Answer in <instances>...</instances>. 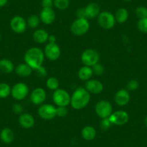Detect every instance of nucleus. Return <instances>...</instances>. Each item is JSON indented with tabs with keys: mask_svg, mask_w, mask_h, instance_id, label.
Segmentation results:
<instances>
[{
	"mask_svg": "<svg viewBox=\"0 0 147 147\" xmlns=\"http://www.w3.org/2000/svg\"><path fill=\"white\" fill-rule=\"evenodd\" d=\"M46 87L51 90H58L59 88V82L56 77H51L46 80Z\"/></svg>",
	"mask_w": 147,
	"mask_h": 147,
	"instance_id": "cd10ccee",
	"label": "nucleus"
},
{
	"mask_svg": "<svg viewBox=\"0 0 147 147\" xmlns=\"http://www.w3.org/2000/svg\"><path fill=\"white\" fill-rule=\"evenodd\" d=\"M139 87V83L136 80H131L128 82L126 84V90L128 91H135L138 90Z\"/></svg>",
	"mask_w": 147,
	"mask_h": 147,
	"instance_id": "2f4dec72",
	"label": "nucleus"
},
{
	"mask_svg": "<svg viewBox=\"0 0 147 147\" xmlns=\"http://www.w3.org/2000/svg\"><path fill=\"white\" fill-rule=\"evenodd\" d=\"M92 69L93 74H95L97 76H101L102 75L103 73H104V66L100 63H96L95 65L92 67Z\"/></svg>",
	"mask_w": 147,
	"mask_h": 147,
	"instance_id": "473e14b6",
	"label": "nucleus"
},
{
	"mask_svg": "<svg viewBox=\"0 0 147 147\" xmlns=\"http://www.w3.org/2000/svg\"><path fill=\"white\" fill-rule=\"evenodd\" d=\"M137 28L140 32L147 33V18L138 20L137 22Z\"/></svg>",
	"mask_w": 147,
	"mask_h": 147,
	"instance_id": "c756f323",
	"label": "nucleus"
},
{
	"mask_svg": "<svg viewBox=\"0 0 147 147\" xmlns=\"http://www.w3.org/2000/svg\"><path fill=\"white\" fill-rule=\"evenodd\" d=\"M43 52H44L45 56L49 60L52 61L58 60L60 57L61 53L60 47L56 43H49L48 44H46L44 48V50H43Z\"/></svg>",
	"mask_w": 147,
	"mask_h": 147,
	"instance_id": "9b49d317",
	"label": "nucleus"
},
{
	"mask_svg": "<svg viewBox=\"0 0 147 147\" xmlns=\"http://www.w3.org/2000/svg\"><path fill=\"white\" fill-rule=\"evenodd\" d=\"M41 6L43 8H52L53 7V0H42Z\"/></svg>",
	"mask_w": 147,
	"mask_h": 147,
	"instance_id": "4c0bfd02",
	"label": "nucleus"
},
{
	"mask_svg": "<svg viewBox=\"0 0 147 147\" xmlns=\"http://www.w3.org/2000/svg\"><path fill=\"white\" fill-rule=\"evenodd\" d=\"M29 94V87L25 83L18 82L11 89V95L18 101L24 100Z\"/></svg>",
	"mask_w": 147,
	"mask_h": 147,
	"instance_id": "6e6552de",
	"label": "nucleus"
},
{
	"mask_svg": "<svg viewBox=\"0 0 147 147\" xmlns=\"http://www.w3.org/2000/svg\"><path fill=\"white\" fill-rule=\"evenodd\" d=\"M97 19L98 25L105 30L112 29L116 23L114 15L108 11H102L100 12Z\"/></svg>",
	"mask_w": 147,
	"mask_h": 147,
	"instance_id": "39448f33",
	"label": "nucleus"
},
{
	"mask_svg": "<svg viewBox=\"0 0 147 147\" xmlns=\"http://www.w3.org/2000/svg\"><path fill=\"white\" fill-rule=\"evenodd\" d=\"M144 124H145L146 126L147 127V116L145 117V118H144Z\"/></svg>",
	"mask_w": 147,
	"mask_h": 147,
	"instance_id": "79ce46f5",
	"label": "nucleus"
},
{
	"mask_svg": "<svg viewBox=\"0 0 147 147\" xmlns=\"http://www.w3.org/2000/svg\"><path fill=\"white\" fill-rule=\"evenodd\" d=\"M48 42L50 43H56V36L54 35H49V40Z\"/></svg>",
	"mask_w": 147,
	"mask_h": 147,
	"instance_id": "ea45409f",
	"label": "nucleus"
},
{
	"mask_svg": "<svg viewBox=\"0 0 147 147\" xmlns=\"http://www.w3.org/2000/svg\"><path fill=\"white\" fill-rule=\"evenodd\" d=\"M112 125V123L110 122L109 118H103V119L101 120V121L100 123V128L102 130H103V131H107V130H108Z\"/></svg>",
	"mask_w": 147,
	"mask_h": 147,
	"instance_id": "72a5a7b5",
	"label": "nucleus"
},
{
	"mask_svg": "<svg viewBox=\"0 0 147 147\" xmlns=\"http://www.w3.org/2000/svg\"><path fill=\"white\" fill-rule=\"evenodd\" d=\"M84 11H85L86 18L87 20H93L94 18H97L101 12L100 6L98 4L95 2H91L88 4L84 7Z\"/></svg>",
	"mask_w": 147,
	"mask_h": 147,
	"instance_id": "a211bd4d",
	"label": "nucleus"
},
{
	"mask_svg": "<svg viewBox=\"0 0 147 147\" xmlns=\"http://www.w3.org/2000/svg\"><path fill=\"white\" fill-rule=\"evenodd\" d=\"M131 100L129 91L126 89H121L118 90L114 96V100L115 103L119 106H125L129 103Z\"/></svg>",
	"mask_w": 147,
	"mask_h": 147,
	"instance_id": "2eb2a0df",
	"label": "nucleus"
},
{
	"mask_svg": "<svg viewBox=\"0 0 147 147\" xmlns=\"http://www.w3.org/2000/svg\"><path fill=\"white\" fill-rule=\"evenodd\" d=\"M1 39H2V36H1V34H0V40H1Z\"/></svg>",
	"mask_w": 147,
	"mask_h": 147,
	"instance_id": "c03bdc74",
	"label": "nucleus"
},
{
	"mask_svg": "<svg viewBox=\"0 0 147 147\" xmlns=\"http://www.w3.org/2000/svg\"><path fill=\"white\" fill-rule=\"evenodd\" d=\"M26 21L28 26L31 29H36L39 26L40 22V18L36 15H31Z\"/></svg>",
	"mask_w": 147,
	"mask_h": 147,
	"instance_id": "a878e982",
	"label": "nucleus"
},
{
	"mask_svg": "<svg viewBox=\"0 0 147 147\" xmlns=\"http://www.w3.org/2000/svg\"><path fill=\"white\" fill-rule=\"evenodd\" d=\"M95 113L101 119L107 118L113 113V106L111 103L105 100H102L97 102L94 107Z\"/></svg>",
	"mask_w": 147,
	"mask_h": 147,
	"instance_id": "0eeeda50",
	"label": "nucleus"
},
{
	"mask_svg": "<svg viewBox=\"0 0 147 147\" xmlns=\"http://www.w3.org/2000/svg\"><path fill=\"white\" fill-rule=\"evenodd\" d=\"M38 114L45 121H51L56 117V107L51 104H44L40 106Z\"/></svg>",
	"mask_w": 147,
	"mask_h": 147,
	"instance_id": "1a4fd4ad",
	"label": "nucleus"
},
{
	"mask_svg": "<svg viewBox=\"0 0 147 147\" xmlns=\"http://www.w3.org/2000/svg\"><path fill=\"white\" fill-rule=\"evenodd\" d=\"M49 34L44 29H37L32 34V38L36 43L43 44L48 42Z\"/></svg>",
	"mask_w": 147,
	"mask_h": 147,
	"instance_id": "6ab92c4d",
	"label": "nucleus"
},
{
	"mask_svg": "<svg viewBox=\"0 0 147 147\" xmlns=\"http://www.w3.org/2000/svg\"><path fill=\"white\" fill-rule=\"evenodd\" d=\"M52 98L53 102L57 105V107H67L70 105L71 95L63 89L59 88L53 91Z\"/></svg>",
	"mask_w": 147,
	"mask_h": 147,
	"instance_id": "423d86ee",
	"label": "nucleus"
},
{
	"mask_svg": "<svg viewBox=\"0 0 147 147\" xmlns=\"http://www.w3.org/2000/svg\"><path fill=\"white\" fill-rule=\"evenodd\" d=\"M109 119L113 125H123L129 121V115L128 113L124 110H117L113 112L109 117Z\"/></svg>",
	"mask_w": 147,
	"mask_h": 147,
	"instance_id": "f8f14e48",
	"label": "nucleus"
},
{
	"mask_svg": "<svg viewBox=\"0 0 147 147\" xmlns=\"http://www.w3.org/2000/svg\"><path fill=\"white\" fill-rule=\"evenodd\" d=\"M78 77L82 81L87 82L91 80L92 77L93 76V71L92 67L87 66H83L79 69L78 71Z\"/></svg>",
	"mask_w": 147,
	"mask_h": 147,
	"instance_id": "4be33fe9",
	"label": "nucleus"
},
{
	"mask_svg": "<svg viewBox=\"0 0 147 147\" xmlns=\"http://www.w3.org/2000/svg\"><path fill=\"white\" fill-rule=\"evenodd\" d=\"M115 19L116 22L119 24H123L128 20V17H129V13L128 10L124 7H121L117 9L115 14Z\"/></svg>",
	"mask_w": 147,
	"mask_h": 147,
	"instance_id": "393cba45",
	"label": "nucleus"
},
{
	"mask_svg": "<svg viewBox=\"0 0 147 147\" xmlns=\"http://www.w3.org/2000/svg\"><path fill=\"white\" fill-rule=\"evenodd\" d=\"M70 5L69 0H53V7L59 10H65Z\"/></svg>",
	"mask_w": 147,
	"mask_h": 147,
	"instance_id": "c85d7f7f",
	"label": "nucleus"
},
{
	"mask_svg": "<svg viewBox=\"0 0 147 147\" xmlns=\"http://www.w3.org/2000/svg\"><path fill=\"white\" fill-rule=\"evenodd\" d=\"M76 15H77V18H86L84 8H80L77 9Z\"/></svg>",
	"mask_w": 147,
	"mask_h": 147,
	"instance_id": "58836bf2",
	"label": "nucleus"
},
{
	"mask_svg": "<svg viewBox=\"0 0 147 147\" xmlns=\"http://www.w3.org/2000/svg\"><path fill=\"white\" fill-rule=\"evenodd\" d=\"M123 1H124V2H131L132 0H123Z\"/></svg>",
	"mask_w": 147,
	"mask_h": 147,
	"instance_id": "37998d69",
	"label": "nucleus"
},
{
	"mask_svg": "<svg viewBox=\"0 0 147 147\" xmlns=\"http://www.w3.org/2000/svg\"><path fill=\"white\" fill-rule=\"evenodd\" d=\"M18 123L22 128L29 129L34 126L35 120L33 115H31L30 113H23L20 115L19 118H18Z\"/></svg>",
	"mask_w": 147,
	"mask_h": 147,
	"instance_id": "f3484780",
	"label": "nucleus"
},
{
	"mask_svg": "<svg viewBox=\"0 0 147 147\" xmlns=\"http://www.w3.org/2000/svg\"><path fill=\"white\" fill-rule=\"evenodd\" d=\"M47 97L46 90L42 87L35 88L30 93V101L35 105H41L45 102Z\"/></svg>",
	"mask_w": 147,
	"mask_h": 147,
	"instance_id": "ddd939ff",
	"label": "nucleus"
},
{
	"mask_svg": "<svg viewBox=\"0 0 147 147\" xmlns=\"http://www.w3.org/2000/svg\"><path fill=\"white\" fill-rule=\"evenodd\" d=\"M82 136L86 141H92L94 139L97 135L95 128L91 125H86L82 130Z\"/></svg>",
	"mask_w": 147,
	"mask_h": 147,
	"instance_id": "b1692460",
	"label": "nucleus"
},
{
	"mask_svg": "<svg viewBox=\"0 0 147 147\" xmlns=\"http://www.w3.org/2000/svg\"><path fill=\"white\" fill-rule=\"evenodd\" d=\"M0 138L5 144H11L15 139V134L10 128H5L0 132Z\"/></svg>",
	"mask_w": 147,
	"mask_h": 147,
	"instance_id": "5701e85b",
	"label": "nucleus"
},
{
	"mask_svg": "<svg viewBox=\"0 0 147 147\" xmlns=\"http://www.w3.org/2000/svg\"><path fill=\"white\" fill-rule=\"evenodd\" d=\"M91 94L84 87H78L74 90L71 96L70 105L74 110H80L84 109L90 103Z\"/></svg>",
	"mask_w": 147,
	"mask_h": 147,
	"instance_id": "f257e3e1",
	"label": "nucleus"
},
{
	"mask_svg": "<svg viewBox=\"0 0 147 147\" xmlns=\"http://www.w3.org/2000/svg\"><path fill=\"white\" fill-rule=\"evenodd\" d=\"M11 87L5 82L0 83V99H5L11 94Z\"/></svg>",
	"mask_w": 147,
	"mask_h": 147,
	"instance_id": "bb28decb",
	"label": "nucleus"
},
{
	"mask_svg": "<svg viewBox=\"0 0 147 147\" xmlns=\"http://www.w3.org/2000/svg\"><path fill=\"white\" fill-rule=\"evenodd\" d=\"M69 110L66 107H56V116L65 117L67 115Z\"/></svg>",
	"mask_w": 147,
	"mask_h": 147,
	"instance_id": "f704fd0d",
	"label": "nucleus"
},
{
	"mask_svg": "<svg viewBox=\"0 0 147 147\" xmlns=\"http://www.w3.org/2000/svg\"><path fill=\"white\" fill-rule=\"evenodd\" d=\"M12 111L14 112V113L20 115L23 113V107L20 103H15L12 105Z\"/></svg>",
	"mask_w": 147,
	"mask_h": 147,
	"instance_id": "e433bc0d",
	"label": "nucleus"
},
{
	"mask_svg": "<svg viewBox=\"0 0 147 147\" xmlns=\"http://www.w3.org/2000/svg\"><path fill=\"white\" fill-rule=\"evenodd\" d=\"M56 12L53 8H43L40 12V22L45 25H51L56 20Z\"/></svg>",
	"mask_w": 147,
	"mask_h": 147,
	"instance_id": "4468645a",
	"label": "nucleus"
},
{
	"mask_svg": "<svg viewBox=\"0 0 147 147\" xmlns=\"http://www.w3.org/2000/svg\"><path fill=\"white\" fill-rule=\"evenodd\" d=\"M84 88L90 94H97L101 93L104 90V85L100 81L97 80H90L85 82Z\"/></svg>",
	"mask_w": 147,
	"mask_h": 147,
	"instance_id": "dca6fc26",
	"label": "nucleus"
},
{
	"mask_svg": "<svg viewBox=\"0 0 147 147\" xmlns=\"http://www.w3.org/2000/svg\"><path fill=\"white\" fill-rule=\"evenodd\" d=\"M15 65L13 62L7 59H2L0 60V71L3 74H9L15 71Z\"/></svg>",
	"mask_w": 147,
	"mask_h": 147,
	"instance_id": "412c9836",
	"label": "nucleus"
},
{
	"mask_svg": "<svg viewBox=\"0 0 147 147\" xmlns=\"http://www.w3.org/2000/svg\"><path fill=\"white\" fill-rule=\"evenodd\" d=\"M90 24L87 18H77L71 25V32L77 36H82L89 31Z\"/></svg>",
	"mask_w": 147,
	"mask_h": 147,
	"instance_id": "7ed1b4c3",
	"label": "nucleus"
},
{
	"mask_svg": "<svg viewBox=\"0 0 147 147\" xmlns=\"http://www.w3.org/2000/svg\"><path fill=\"white\" fill-rule=\"evenodd\" d=\"M9 25H10L12 30L17 34L23 33L28 28L27 21L25 20V18L20 15H16V16L13 17L11 19Z\"/></svg>",
	"mask_w": 147,
	"mask_h": 147,
	"instance_id": "9d476101",
	"label": "nucleus"
},
{
	"mask_svg": "<svg viewBox=\"0 0 147 147\" xmlns=\"http://www.w3.org/2000/svg\"><path fill=\"white\" fill-rule=\"evenodd\" d=\"M100 56L97 51L93 49L84 50L81 55V61L84 66L92 67L96 63H99Z\"/></svg>",
	"mask_w": 147,
	"mask_h": 147,
	"instance_id": "20e7f679",
	"label": "nucleus"
},
{
	"mask_svg": "<svg viewBox=\"0 0 147 147\" xmlns=\"http://www.w3.org/2000/svg\"><path fill=\"white\" fill-rule=\"evenodd\" d=\"M8 0H0V8L4 7L7 4Z\"/></svg>",
	"mask_w": 147,
	"mask_h": 147,
	"instance_id": "a19ab883",
	"label": "nucleus"
},
{
	"mask_svg": "<svg viewBox=\"0 0 147 147\" xmlns=\"http://www.w3.org/2000/svg\"><path fill=\"white\" fill-rule=\"evenodd\" d=\"M135 14L136 17L139 19L147 18V8L146 7L140 6L136 9Z\"/></svg>",
	"mask_w": 147,
	"mask_h": 147,
	"instance_id": "7c9ffc66",
	"label": "nucleus"
},
{
	"mask_svg": "<svg viewBox=\"0 0 147 147\" xmlns=\"http://www.w3.org/2000/svg\"><path fill=\"white\" fill-rule=\"evenodd\" d=\"M44 59V52L38 47L30 48L24 55L25 63L30 66L32 70H35L40 66H43Z\"/></svg>",
	"mask_w": 147,
	"mask_h": 147,
	"instance_id": "f03ea898",
	"label": "nucleus"
},
{
	"mask_svg": "<svg viewBox=\"0 0 147 147\" xmlns=\"http://www.w3.org/2000/svg\"><path fill=\"white\" fill-rule=\"evenodd\" d=\"M35 71H36L37 76L38 77H40V78H44V77H46V76H47V70H46V67H44V66H40L39 68L35 69Z\"/></svg>",
	"mask_w": 147,
	"mask_h": 147,
	"instance_id": "c9c22d12",
	"label": "nucleus"
},
{
	"mask_svg": "<svg viewBox=\"0 0 147 147\" xmlns=\"http://www.w3.org/2000/svg\"><path fill=\"white\" fill-rule=\"evenodd\" d=\"M17 75L20 77H28L31 75L32 72V68L28 66L26 63H22L18 64L15 69Z\"/></svg>",
	"mask_w": 147,
	"mask_h": 147,
	"instance_id": "aec40b11",
	"label": "nucleus"
}]
</instances>
